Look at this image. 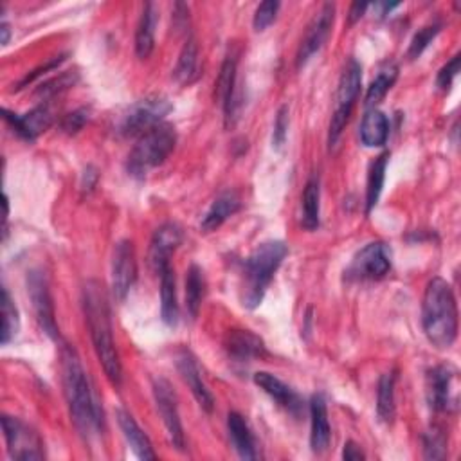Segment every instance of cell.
Masks as SVG:
<instances>
[{
	"mask_svg": "<svg viewBox=\"0 0 461 461\" xmlns=\"http://www.w3.org/2000/svg\"><path fill=\"white\" fill-rule=\"evenodd\" d=\"M62 373L73 422L85 440H92L103 431L105 415L82 359L71 344L62 346Z\"/></svg>",
	"mask_w": 461,
	"mask_h": 461,
	"instance_id": "obj_1",
	"label": "cell"
},
{
	"mask_svg": "<svg viewBox=\"0 0 461 461\" xmlns=\"http://www.w3.org/2000/svg\"><path fill=\"white\" fill-rule=\"evenodd\" d=\"M82 301H83V312L90 330L96 356L108 380L113 386H120L123 380V368L118 356V348H115V342H113L110 307L103 286L98 281H89L83 286Z\"/></svg>",
	"mask_w": 461,
	"mask_h": 461,
	"instance_id": "obj_2",
	"label": "cell"
},
{
	"mask_svg": "<svg viewBox=\"0 0 461 461\" xmlns=\"http://www.w3.org/2000/svg\"><path fill=\"white\" fill-rule=\"evenodd\" d=\"M422 326L438 350H449L457 337V305L452 286L443 277L427 283L422 303Z\"/></svg>",
	"mask_w": 461,
	"mask_h": 461,
	"instance_id": "obj_3",
	"label": "cell"
},
{
	"mask_svg": "<svg viewBox=\"0 0 461 461\" xmlns=\"http://www.w3.org/2000/svg\"><path fill=\"white\" fill-rule=\"evenodd\" d=\"M288 247L281 240H270L260 244L244 263L242 281V303L246 309L254 310L262 305L267 288L281 267Z\"/></svg>",
	"mask_w": 461,
	"mask_h": 461,
	"instance_id": "obj_4",
	"label": "cell"
},
{
	"mask_svg": "<svg viewBox=\"0 0 461 461\" xmlns=\"http://www.w3.org/2000/svg\"><path fill=\"white\" fill-rule=\"evenodd\" d=\"M177 145L176 127L169 123H159L148 132H145L136 143L134 150L129 155L127 169L132 177L145 179L146 173L160 166Z\"/></svg>",
	"mask_w": 461,
	"mask_h": 461,
	"instance_id": "obj_5",
	"label": "cell"
},
{
	"mask_svg": "<svg viewBox=\"0 0 461 461\" xmlns=\"http://www.w3.org/2000/svg\"><path fill=\"white\" fill-rule=\"evenodd\" d=\"M361 87H363V67L356 58H350L340 74L337 94H335V110H333L330 130H328V146L330 148H333L337 145L346 123L350 121L356 101L361 94Z\"/></svg>",
	"mask_w": 461,
	"mask_h": 461,
	"instance_id": "obj_6",
	"label": "cell"
},
{
	"mask_svg": "<svg viewBox=\"0 0 461 461\" xmlns=\"http://www.w3.org/2000/svg\"><path fill=\"white\" fill-rule=\"evenodd\" d=\"M171 110V103L162 96H152L129 108L120 121V134L125 137H141L145 132L162 123Z\"/></svg>",
	"mask_w": 461,
	"mask_h": 461,
	"instance_id": "obj_7",
	"label": "cell"
},
{
	"mask_svg": "<svg viewBox=\"0 0 461 461\" xmlns=\"http://www.w3.org/2000/svg\"><path fill=\"white\" fill-rule=\"evenodd\" d=\"M426 396L433 411L452 413L459 406V380L452 366L441 364L427 371Z\"/></svg>",
	"mask_w": 461,
	"mask_h": 461,
	"instance_id": "obj_8",
	"label": "cell"
},
{
	"mask_svg": "<svg viewBox=\"0 0 461 461\" xmlns=\"http://www.w3.org/2000/svg\"><path fill=\"white\" fill-rule=\"evenodd\" d=\"M3 429H4V438L12 459L31 461V459H42L45 456L40 436L20 418L4 415Z\"/></svg>",
	"mask_w": 461,
	"mask_h": 461,
	"instance_id": "obj_9",
	"label": "cell"
},
{
	"mask_svg": "<svg viewBox=\"0 0 461 461\" xmlns=\"http://www.w3.org/2000/svg\"><path fill=\"white\" fill-rule=\"evenodd\" d=\"M153 398L157 403V411L168 431V438H169L171 445L177 450H184L186 438H184V429H183V422H181V415H179L177 396H176V393H173L171 384L164 379H155L153 380Z\"/></svg>",
	"mask_w": 461,
	"mask_h": 461,
	"instance_id": "obj_10",
	"label": "cell"
},
{
	"mask_svg": "<svg viewBox=\"0 0 461 461\" xmlns=\"http://www.w3.org/2000/svg\"><path fill=\"white\" fill-rule=\"evenodd\" d=\"M137 279L136 249L130 240H121L112 256V293L115 300L125 301Z\"/></svg>",
	"mask_w": 461,
	"mask_h": 461,
	"instance_id": "obj_11",
	"label": "cell"
},
{
	"mask_svg": "<svg viewBox=\"0 0 461 461\" xmlns=\"http://www.w3.org/2000/svg\"><path fill=\"white\" fill-rule=\"evenodd\" d=\"M391 270V251L382 242H371L363 247L352 265L346 270V276L352 279H380Z\"/></svg>",
	"mask_w": 461,
	"mask_h": 461,
	"instance_id": "obj_12",
	"label": "cell"
},
{
	"mask_svg": "<svg viewBox=\"0 0 461 461\" xmlns=\"http://www.w3.org/2000/svg\"><path fill=\"white\" fill-rule=\"evenodd\" d=\"M238 52L230 51L227 52L225 60L220 69V76L216 80V96L222 101L223 113H225V125L233 127L238 118Z\"/></svg>",
	"mask_w": 461,
	"mask_h": 461,
	"instance_id": "obj_13",
	"label": "cell"
},
{
	"mask_svg": "<svg viewBox=\"0 0 461 461\" xmlns=\"http://www.w3.org/2000/svg\"><path fill=\"white\" fill-rule=\"evenodd\" d=\"M27 294L42 330L51 339H60V332H58V324L54 319V305L49 293V285L45 276L40 270H33L27 276Z\"/></svg>",
	"mask_w": 461,
	"mask_h": 461,
	"instance_id": "obj_14",
	"label": "cell"
},
{
	"mask_svg": "<svg viewBox=\"0 0 461 461\" xmlns=\"http://www.w3.org/2000/svg\"><path fill=\"white\" fill-rule=\"evenodd\" d=\"M333 19H335L333 4H324L321 8V12L314 17V20L310 22V26L301 40V45H300V51L296 56L298 69H301L310 60V58L324 45V42L330 36L332 26H333Z\"/></svg>",
	"mask_w": 461,
	"mask_h": 461,
	"instance_id": "obj_15",
	"label": "cell"
},
{
	"mask_svg": "<svg viewBox=\"0 0 461 461\" xmlns=\"http://www.w3.org/2000/svg\"><path fill=\"white\" fill-rule=\"evenodd\" d=\"M183 240H184L183 229L173 222H168L155 230L150 246V265L157 274H160V270L166 265H169L171 254L176 253V249L183 244Z\"/></svg>",
	"mask_w": 461,
	"mask_h": 461,
	"instance_id": "obj_16",
	"label": "cell"
},
{
	"mask_svg": "<svg viewBox=\"0 0 461 461\" xmlns=\"http://www.w3.org/2000/svg\"><path fill=\"white\" fill-rule=\"evenodd\" d=\"M3 115L6 123L26 141H35L42 132H45L51 127L52 115L47 108V105H40L33 110H29L24 115L13 113L8 108H3Z\"/></svg>",
	"mask_w": 461,
	"mask_h": 461,
	"instance_id": "obj_17",
	"label": "cell"
},
{
	"mask_svg": "<svg viewBox=\"0 0 461 461\" xmlns=\"http://www.w3.org/2000/svg\"><path fill=\"white\" fill-rule=\"evenodd\" d=\"M177 370H179L183 380L191 389V393L197 398V402L200 403V408L206 413H211L213 408H215V398H213L211 391L207 389V386H206V382L202 379L200 368H199V364H197V361H195V357L191 356L190 350L183 348L177 354Z\"/></svg>",
	"mask_w": 461,
	"mask_h": 461,
	"instance_id": "obj_18",
	"label": "cell"
},
{
	"mask_svg": "<svg viewBox=\"0 0 461 461\" xmlns=\"http://www.w3.org/2000/svg\"><path fill=\"white\" fill-rule=\"evenodd\" d=\"M225 350L238 363H251L267 356L263 340L249 330H230L225 335Z\"/></svg>",
	"mask_w": 461,
	"mask_h": 461,
	"instance_id": "obj_19",
	"label": "cell"
},
{
	"mask_svg": "<svg viewBox=\"0 0 461 461\" xmlns=\"http://www.w3.org/2000/svg\"><path fill=\"white\" fill-rule=\"evenodd\" d=\"M254 384L263 389L272 400L277 402V406L285 408L288 413L300 417L301 410H303V400L300 398V395L288 387L285 382H281L277 377L267 373V371H258L254 375Z\"/></svg>",
	"mask_w": 461,
	"mask_h": 461,
	"instance_id": "obj_20",
	"label": "cell"
},
{
	"mask_svg": "<svg viewBox=\"0 0 461 461\" xmlns=\"http://www.w3.org/2000/svg\"><path fill=\"white\" fill-rule=\"evenodd\" d=\"M227 431L230 436V441H233L235 450L238 452V456L242 459H258L260 457V450H258V441L247 424V420L233 411L227 415Z\"/></svg>",
	"mask_w": 461,
	"mask_h": 461,
	"instance_id": "obj_21",
	"label": "cell"
},
{
	"mask_svg": "<svg viewBox=\"0 0 461 461\" xmlns=\"http://www.w3.org/2000/svg\"><path fill=\"white\" fill-rule=\"evenodd\" d=\"M310 447L316 454H321L328 449L332 429L328 422V410L326 400L323 395H314L310 400Z\"/></svg>",
	"mask_w": 461,
	"mask_h": 461,
	"instance_id": "obj_22",
	"label": "cell"
},
{
	"mask_svg": "<svg viewBox=\"0 0 461 461\" xmlns=\"http://www.w3.org/2000/svg\"><path fill=\"white\" fill-rule=\"evenodd\" d=\"M240 206H242L240 197L235 191H223L215 199V202L204 215L200 222V229L204 233H213V230H216L227 218L233 216L240 209Z\"/></svg>",
	"mask_w": 461,
	"mask_h": 461,
	"instance_id": "obj_23",
	"label": "cell"
},
{
	"mask_svg": "<svg viewBox=\"0 0 461 461\" xmlns=\"http://www.w3.org/2000/svg\"><path fill=\"white\" fill-rule=\"evenodd\" d=\"M115 417H118V424L132 449V452L139 457V459H155L157 454L152 447V441L148 440V436L145 434V431L139 427V424L134 420V417L125 411V410H118V413H115Z\"/></svg>",
	"mask_w": 461,
	"mask_h": 461,
	"instance_id": "obj_24",
	"label": "cell"
},
{
	"mask_svg": "<svg viewBox=\"0 0 461 461\" xmlns=\"http://www.w3.org/2000/svg\"><path fill=\"white\" fill-rule=\"evenodd\" d=\"M159 276H160V316L168 326H176L179 323L176 270L171 269V265H166Z\"/></svg>",
	"mask_w": 461,
	"mask_h": 461,
	"instance_id": "obj_25",
	"label": "cell"
},
{
	"mask_svg": "<svg viewBox=\"0 0 461 461\" xmlns=\"http://www.w3.org/2000/svg\"><path fill=\"white\" fill-rule=\"evenodd\" d=\"M159 22V8L153 3L145 4L137 31H136V52L141 60H146L155 47V27Z\"/></svg>",
	"mask_w": 461,
	"mask_h": 461,
	"instance_id": "obj_26",
	"label": "cell"
},
{
	"mask_svg": "<svg viewBox=\"0 0 461 461\" xmlns=\"http://www.w3.org/2000/svg\"><path fill=\"white\" fill-rule=\"evenodd\" d=\"M389 137V120L379 108H370L361 123V141L368 148L384 146Z\"/></svg>",
	"mask_w": 461,
	"mask_h": 461,
	"instance_id": "obj_27",
	"label": "cell"
},
{
	"mask_svg": "<svg viewBox=\"0 0 461 461\" xmlns=\"http://www.w3.org/2000/svg\"><path fill=\"white\" fill-rule=\"evenodd\" d=\"M199 76V45L193 38H188L184 43L179 62L176 71H173V78L179 85H190L197 80Z\"/></svg>",
	"mask_w": 461,
	"mask_h": 461,
	"instance_id": "obj_28",
	"label": "cell"
},
{
	"mask_svg": "<svg viewBox=\"0 0 461 461\" xmlns=\"http://www.w3.org/2000/svg\"><path fill=\"white\" fill-rule=\"evenodd\" d=\"M389 162V152L380 153L370 168L368 176V188H366V213H371V209L379 204V199L384 190V181H386V169Z\"/></svg>",
	"mask_w": 461,
	"mask_h": 461,
	"instance_id": "obj_29",
	"label": "cell"
},
{
	"mask_svg": "<svg viewBox=\"0 0 461 461\" xmlns=\"http://www.w3.org/2000/svg\"><path fill=\"white\" fill-rule=\"evenodd\" d=\"M321 186L319 177L312 176L303 191V227L314 230L319 227V207H321Z\"/></svg>",
	"mask_w": 461,
	"mask_h": 461,
	"instance_id": "obj_30",
	"label": "cell"
},
{
	"mask_svg": "<svg viewBox=\"0 0 461 461\" xmlns=\"http://www.w3.org/2000/svg\"><path fill=\"white\" fill-rule=\"evenodd\" d=\"M206 293L204 272L199 265H191L186 276V309L191 319H197Z\"/></svg>",
	"mask_w": 461,
	"mask_h": 461,
	"instance_id": "obj_31",
	"label": "cell"
},
{
	"mask_svg": "<svg viewBox=\"0 0 461 461\" xmlns=\"http://www.w3.org/2000/svg\"><path fill=\"white\" fill-rule=\"evenodd\" d=\"M395 382H396V375L395 371L384 373L379 380V389H377V413L379 418L386 424L393 422L395 418Z\"/></svg>",
	"mask_w": 461,
	"mask_h": 461,
	"instance_id": "obj_32",
	"label": "cell"
},
{
	"mask_svg": "<svg viewBox=\"0 0 461 461\" xmlns=\"http://www.w3.org/2000/svg\"><path fill=\"white\" fill-rule=\"evenodd\" d=\"M396 78H398V67L395 64H386L379 71L377 78H373V82L368 87L366 99H364L366 106L368 108H375L386 98V94L391 90V87L395 85Z\"/></svg>",
	"mask_w": 461,
	"mask_h": 461,
	"instance_id": "obj_33",
	"label": "cell"
},
{
	"mask_svg": "<svg viewBox=\"0 0 461 461\" xmlns=\"http://www.w3.org/2000/svg\"><path fill=\"white\" fill-rule=\"evenodd\" d=\"M20 330V317L19 310L8 293V288H3V332H0V342L4 346L10 344Z\"/></svg>",
	"mask_w": 461,
	"mask_h": 461,
	"instance_id": "obj_34",
	"label": "cell"
},
{
	"mask_svg": "<svg viewBox=\"0 0 461 461\" xmlns=\"http://www.w3.org/2000/svg\"><path fill=\"white\" fill-rule=\"evenodd\" d=\"M424 454L427 459L447 457V436L440 427H433L424 434Z\"/></svg>",
	"mask_w": 461,
	"mask_h": 461,
	"instance_id": "obj_35",
	"label": "cell"
},
{
	"mask_svg": "<svg viewBox=\"0 0 461 461\" xmlns=\"http://www.w3.org/2000/svg\"><path fill=\"white\" fill-rule=\"evenodd\" d=\"M441 29V24L438 22H433V24H427L424 26L411 40L410 43V51H408V56L410 60H417V58H420V54L429 47V43L436 38V35L440 33Z\"/></svg>",
	"mask_w": 461,
	"mask_h": 461,
	"instance_id": "obj_36",
	"label": "cell"
},
{
	"mask_svg": "<svg viewBox=\"0 0 461 461\" xmlns=\"http://www.w3.org/2000/svg\"><path fill=\"white\" fill-rule=\"evenodd\" d=\"M277 12H279V3H276V0H267V3H262L256 8L254 19H253L254 29L256 31H265L276 20Z\"/></svg>",
	"mask_w": 461,
	"mask_h": 461,
	"instance_id": "obj_37",
	"label": "cell"
},
{
	"mask_svg": "<svg viewBox=\"0 0 461 461\" xmlns=\"http://www.w3.org/2000/svg\"><path fill=\"white\" fill-rule=\"evenodd\" d=\"M288 123H291V120H288V106L283 105L277 113H276V121H274V130H272V146L274 148H281L286 141V136H288Z\"/></svg>",
	"mask_w": 461,
	"mask_h": 461,
	"instance_id": "obj_38",
	"label": "cell"
},
{
	"mask_svg": "<svg viewBox=\"0 0 461 461\" xmlns=\"http://www.w3.org/2000/svg\"><path fill=\"white\" fill-rule=\"evenodd\" d=\"M459 64H461V56H459V54H454L452 60L447 62V64L440 69L438 78H436V83H438V87H440L441 90H447V89L452 85L454 78H456L457 73H459Z\"/></svg>",
	"mask_w": 461,
	"mask_h": 461,
	"instance_id": "obj_39",
	"label": "cell"
},
{
	"mask_svg": "<svg viewBox=\"0 0 461 461\" xmlns=\"http://www.w3.org/2000/svg\"><path fill=\"white\" fill-rule=\"evenodd\" d=\"M89 121V110L87 108H78L71 113L66 115V120L62 123V129L64 132L67 134H76L83 129V125Z\"/></svg>",
	"mask_w": 461,
	"mask_h": 461,
	"instance_id": "obj_40",
	"label": "cell"
},
{
	"mask_svg": "<svg viewBox=\"0 0 461 461\" xmlns=\"http://www.w3.org/2000/svg\"><path fill=\"white\" fill-rule=\"evenodd\" d=\"M74 82H76V74H62L60 78L51 80V82H47L45 85H42L38 92L43 94V96H51V94H56V92H60V90H64V89L73 87Z\"/></svg>",
	"mask_w": 461,
	"mask_h": 461,
	"instance_id": "obj_41",
	"label": "cell"
},
{
	"mask_svg": "<svg viewBox=\"0 0 461 461\" xmlns=\"http://www.w3.org/2000/svg\"><path fill=\"white\" fill-rule=\"evenodd\" d=\"M342 457L348 459V461H361V459H366L364 452L361 450V447L356 443V441H346L344 443V449H342Z\"/></svg>",
	"mask_w": 461,
	"mask_h": 461,
	"instance_id": "obj_42",
	"label": "cell"
},
{
	"mask_svg": "<svg viewBox=\"0 0 461 461\" xmlns=\"http://www.w3.org/2000/svg\"><path fill=\"white\" fill-rule=\"evenodd\" d=\"M370 8V4H366V3H356V4H352V8H350V24H356L363 15H364V12Z\"/></svg>",
	"mask_w": 461,
	"mask_h": 461,
	"instance_id": "obj_43",
	"label": "cell"
},
{
	"mask_svg": "<svg viewBox=\"0 0 461 461\" xmlns=\"http://www.w3.org/2000/svg\"><path fill=\"white\" fill-rule=\"evenodd\" d=\"M400 4H387V3H380V4H375V10H379V17H386L389 15L395 8H398Z\"/></svg>",
	"mask_w": 461,
	"mask_h": 461,
	"instance_id": "obj_44",
	"label": "cell"
},
{
	"mask_svg": "<svg viewBox=\"0 0 461 461\" xmlns=\"http://www.w3.org/2000/svg\"><path fill=\"white\" fill-rule=\"evenodd\" d=\"M0 33H3V45H8L10 36H12V31H10L8 22H3V26H0Z\"/></svg>",
	"mask_w": 461,
	"mask_h": 461,
	"instance_id": "obj_45",
	"label": "cell"
}]
</instances>
